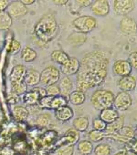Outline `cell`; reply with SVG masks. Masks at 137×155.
<instances>
[{
    "mask_svg": "<svg viewBox=\"0 0 137 155\" xmlns=\"http://www.w3.org/2000/svg\"><path fill=\"white\" fill-rule=\"evenodd\" d=\"M109 64V57L105 51H94L86 54L80 61L77 90L85 93L101 85L107 75Z\"/></svg>",
    "mask_w": 137,
    "mask_h": 155,
    "instance_id": "6da1fadb",
    "label": "cell"
},
{
    "mask_svg": "<svg viewBox=\"0 0 137 155\" xmlns=\"http://www.w3.org/2000/svg\"><path fill=\"white\" fill-rule=\"evenodd\" d=\"M58 25L55 16L48 13L37 22L34 28V34L41 43L47 44L55 38L58 32Z\"/></svg>",
    "mask_w": 137,
    "mask_h": 155,
    "instance_id": "7a4b0ae2",
    "label": "cell"
},
{
    "mask_svg": "<svg viewBox=\"0 0 137 155\" xmlns=\"http://www.w3.org/2000/svg\"><path fill=\"white\" fill-rule=\"evenodd\" d=\"M114 99V94L110 91L98 90L93 93L91 101L95 109L101 111L113 106Z\"/></svg>",
    "mask_w": 137,
    "mask_h": 155,
    "instance_id": "3957f363",
    "label": "cell"
},
{
    "mask_svg": "<svg viewBox=\"0 0 137 155\" xmlns=\"http://www.w3.org/2000/svg\"><path fill=\"white\" fill-rule=\"evenodd\" d=\"M72 25L80 32L87 34L96 27V20L89 16H82L74 19Z\"/></svg>",
    "mask_w": 137,
    "mask_h": 155,
    "instance_id": "277c9868",
    "label": "cell"
},
{
    "mask_svg": "<svg viewBox=\"0 0 137 155\" xmlns=\"http://www.w3.org/2000/svg\"><path fill=\"white\" fill-rule=\"evenodd\" d=\"M60 72L53 66L45 68L40 73V82L46 86L55 85L60 80Z\"/></svg>",
    "mask_w": 137,
    "mask_h": 155,
    "instance_id": "5b68a950",
    "label": "cell"
},
{
    "mask_svg": "<svg viewBox=\"0 0 137 155\" xmlns=\"http://www.w3.org/2000/svg\"><path fill=\"white\" fill-rule=\"evenodd\" d=\"M135 3L133 0H115L114 1L113 10L116 15L125 16L134 10Z\"/></svg>",
    "mask_w": 137,
    "mask_h": 155,
    "instance_id": "8992f818",
    "label": "cell"
},
{
    "mask_svg": "<svg viewBox=\"0 0 137 155\" xmlns=\"http://www.w3.org/2000/svg\"><path fill=\"white\" fill-rule=\"evenodd\" d=\"M132 104V99L128 92H121L118 93L114 99L113 106L116 110L125 111Z\"/></svg>",
    "mask_w": 137,
    "mask_h": 155,
    "instance_id": "52a82bcc",
    "label": "cell"
},
{
    "mask_svg": "<svg viewBox=\"0 0 137 155\" xmlns=\"http://www.w3.org/2000/svg\"><path fill=\"white\" fill-rule=\"evenodd\" d=\"M7 9L8 13L12 18L22 17L27 14L28 12L26 6L21 1H13L10 2Z\"/></svg>",
    "mask_w": 137,
    "mask_h": 155,
    "instance_id": "ba28073f",
    "label": "cell"
},
{
    "mask_svg": "<svg viewBox=\"0 0 137 155\" xmlns=\"http://www.w3.org/2000/svg\"><path fill=\"white\" fill-rule=\"evenodd\" d=\"M91 9L94 15L99 16H106L110 12V5L107 0H96L93 1Z\"/></svg>",
    "mask_w": 137,
    "mask_h": 155,
    "instance_id": "9c48e42d",
    "label": "cell"
},
{
    "mask_svg": "<svg viewBox=\"0 0 137 155\" xmlns=\"http://www.w3.org/2000/svg\"><path fill=\"white\" fill-rule=\"evenodd\" d=\"M132 68L128 61L118 60L116 61L113 66V71L115 75L124 77L130 75Z\"/></svg>",
    "mask_w": 137,
    "mask_h": 155,
    "instance_id": "30bf717a",
    "label": "cell"
},
{
    "mask_svg": "<svg viewBox=\"0 0 137 155\" xmlns=\"http://www.w3.org/2000/svg\"><path fill=\"white\" fill-rule=\"evenodd\" d=\"M120 29L123 34L128 36L137 34V23L133 18L125 17L121 20Z\"/></svg>",
    "mask_w": 137,
    "mask_h": 155,
    "instance_id": "8fae6325",
    "label": "cell"
},
{
    "mask_svg": "<svg viewBox=\"0 0 137 155\" xmlns=\"http://www.w3.org/2000/svg\"><path fill=\"white\" fill-rule=\"evenodd\" d=\"M79 68V61L75 57H70L67 63L61 66V70L64 74L67 77L77 74Z\"/></svg>",
    "mask_w": 137,
    "mask_h": 155,
    "instance_id": "7c38bea8",
    "label": "cell"
},
{
    "mask_svg": "<svg viewBox=\"0 0 137 155\" xmlns=\"http://www.w3.org/2000/svg\"><path fill=\"white\" fill-rule=\"evenodd\" d=\"M26 70V68L22 65H17L14 66L10 75L11 85L24 81Z\"/></svg>",
    "mask_w": 137,
    "mask_h": 155,
    "instance_id": "4fadbf2b",
    "label": "cell"
},
{
    "mask_svg": "<svg viewBox=\"0 0 137 155\" xmlns=\"http://www.w3.org/2000/svg\"><path fill=\"white\" fill-rule=\"evenodd\" d=\"M136 85V79L135 77L131 75L122 77L118 82L119 88L123 92L132 91L135 88Z\"/></svg>",
    "mask_w": 137,
    "mask_h": 155,
    "instance_id": "5bb4252c",
    "label": "cell"
},
{
    "mask_svg": "<svg viewBox=\"0 0 137 155\" xmlns=\"http://www.w3.org/2000/svg\"><path fill=\"white\" fill-rule=\"evenodd\" d=\"M119 117L117 110L111 107L101 110L99 118L108 124L113 123Z\"/></svg>",
    "mask_w": 137,
    "mask_h": 155,
    "instance_id": "9a60e30c",
    "label": "cell"
},
{
    "mask_svg": "<svg viewBox=\"0 0 137 155\" xmlns=\"http://www.w3.org/2000/svg\"><path fill=\"white\" fill-rule=\"evenodd\" d=\"M55 116L58 120L66 122L70 120L73 116V111L70 107L66 105L56 109Z\"/></svg>",
    "mask_w": 137,
    "mask_h": 155,
    "instance_id": "2e32d148",
    "label": "cell"
},
{
    "mask_svg": "<svg viewBox=\"0 0 137 155\" xmlns=\"http://www.w3.org/2000/svg\"><path fill=\"white\" fill-rule=\"evenodd\" d=\"M24 82L27 86H34L38 85L40 82V73L34 69L27 70Z\"/></svg>",
    "mask_w": 137,
    "mask_h": 155,
    "instance_id": "e0dca14e",
    "label": "cell"
},
{
    "mask_svg": "<svg viewBox=\"0 0 137 155\" xmlns=\"http://www.w3.org/2000/svg\"><path fill=\"white\" fill-rule=\"evenodd\" d=\"M124 124V117L123 116H120L118 119L113 123L108 124L104 133L106 135H109L114 134L117 133L123 128Z\"/></svg>",
    "mask_w": 137,
    "mask_h": 155,
    "instance_id": "ac0fdd59",
    "label": "cell"
},
{
    "mask_svg": "<svg viewBox=\"0 0 137 155\" xmlns=\"http://www.w3.org/2000/svg\"><path fill=\"white\" fill-rule=\"evenodd\" d=\"M42 98L39 91V87H35L31 92L25 93L23 97L25 103L30 105H33L38 103L39 101Z\"/></svg>",
    "mask_w": 137,
    "mask_h": 155,
    "instance_id": "d6986e66",
    "label": "cell"
},
{
    "mask_svg": "<svg viewBox=\"0 0 137 155\" xmlns=\"http://www.w3.org/2000/svg\"><path fill=\"white\" fill-rule=\"evenodd\" d=\"M72 81L67 76L63 78L58 85L60 90L61 95L65 97L67 99V97L69 98V95L71 93V91L72 89Z\"/></svg>",
    "mask_w": 137,
    "mask_h": 155,
    "instance_id": "ffe728a7",
    "label": "cell"
},
{
    "mask_svg": "<svg viewBox=\"0 0 137 155\" xmlns=\"http://www.w3.org/2000/svg\"><path fill=\"white\" fill-rule=\"evenodd\" d=\"M51 59L53 61L60 64L61 66L67 63L70 59V57L65 52L62 50H55L51 54Z\"/></svg>",
    "mask_w": 137,
    "mask_h": 155,
    "instance_id": "44dd1931",
    "label": "cell"
},
{
    "mask_svg": "<svg viewBox=\"0 0 137 155\" xmlns=\"http://www.w3.org/2000/svg\"><path fill=\"white\" fill-rule=\"evenodd\" d=\"M85 98L84 93L79 90H76L71 92L69 97V100L71 104L75 106L83 104L85 101Z\"/></svg>",
    "mask_w": 137,
    "mask_h": 155,
    "instance_id": "7402d4cb",
    "label": "cell"
},
{
    "mask_svg": "<svg viewBox=\"0 0 137 155\" xmlns=\"http://www.w3.org/2000/svg\"><path fill=\"white\" fill-rule=\"evenodd\" d=\"M72 124L76 130L83 132L87 130L89 126V119L85 116H80L74 119Z\"/></svg>",
    "mask_w": 137,
    "mask_h": 155,
    "instance_id": "603a6c76",
    "label": "cell"
},
{
    "mask_svg": "<svg viewBox=\"0 0 137 155\" xmlns=\"http://www.w3.org/2000/svg\"><path fill=\"white\" fill-rule=\"evenodd\" d=\"M12 24V17L10 16L7 12H0V30H8L11 27Z\"/></svg>",
    "mask_w": 137,
    "mask_h": 155,
    "instance_id": "cb8c5ba5",
    "label": "cell"
},
{
    "mask_svg": "<svg viewBox=\"0 0 137 155\" xmlns=\"http://www.w3.org/2000/svg\"><path fill=\"white\" fill-rule=\"evenodd\" d=\"M77 149L81 155H89L93 150V145L90 140H82L78 144Z\"/></svg>",
    "mask_w": 137,
    "mask_h": 155,
    "instance_id": "d4e9b609",
    "label": "cell"
},
{
    "mask_svg": "<svg viewBox=\"0 0 137 155\" xmlns=\"http://www.w3.org/2000/svg\"><path fill=\"white\" fill-rule=\"evenodd\" d=\"M13 114L17 121H23L26 120L29 116V112L24 107L16 106L13 109Z\"/></svg>",
    "mask_w": 137,
    "mask_h": 155,
    "instance_id": "484cf974",
    "label": "cell"
},
{
    "mask_svg": "<svg viewBox=\"0 0 137 155\" xmlns=\"http://www.w3.org/2000/svg\"><path fill=\"white\" fill-rule=\"evenodd\" d=\"M36 52L31 48L27 46L22 50L21 57L22 59L26 63L33 61L36 59Z\"/></svg>",
    "mask_w": 137,
    "mask_h": 155,
    "instance_id": "4316f807",
    "label": "cell"
},
{
    "mask_svg": "<svg viewBox=\"0 0 137 155\" xmlns=\"http://www.w3.org/2000/svg\"><path fill=\"white\" fill-rule=\"evenodd\" d=\"M22 48L21 44L19 41L15 39H12L10 40L9 43L7 44V50L8 53L11 54H16L20 51Z\"/></svg>",
    "mask_w": 137,
    "mask_h": 155,
    "instance_id": "83f0119b",
    "label": "cell"
},
{
    "mask_svg": "<svg viewBox=\"0 0 137 155\" xmlns=\"http://www.w3.org/2000/svg\"><path fill=\"white\" fill-rule=\"evenodd\" d=\"M67 100L65 97L62 95L54 97L51 100V109H57L61 107L67 105Z\"/></svg>",
    "mask_w": 137,
    "mask_h": 155,
    "instance_id": "f1b7e54d",
    "label": "cell"
},
{
    "mask_svg": "<svg viewBox=\"0 0 137 155\" xmlns=\"http://www.w3.org/2000/svg\"><path fill=\"white\" fill-rule=\"evenodd\" d=\"M106 134L104 131L92 130L89 133V138L91 142L98 143L104 140Z\"/></svg>",
    "mask_w": 137,
    "mask_h": 155,
    "instance_id": "f546056e",
    "label": "cell"
},
{
    "mask_svg": "<svg viewBox=\"0 0 137 155\" xmlns=\"http://www.w3.org/2000/svg\"><path fill=\"white\" fill-rule=\"evenodd\" d=\"M95 155H111V149L110 145L106 143H101L94 149Z\"/></svg>",
    "mask_w": 137,
    "mask_h": 155,
    "instance_id": "4dcf8cb0",
    "label": "cell"
},
{
    "mask_svg": "<svg viewBox=\"0 0 137 155\" xmlns=\"http://www.w3.org/2000/svg\"><path fill=\"white\" fill-rule=\"evenodd\" d=\"M79 136V131L75 129H70L67 133V140L70 145H72L78 141Z\"/></svg>",
    "mask_w": 137,
    "mask_h": 155,
    "instance_id": "1f68e13d",
    "label": "cell"
},
{
    "mask_svg": "<svg viewBox=\"0 0 137 155\" xmlns=\"http://www.w3.org/2000/svg\"><path fill=\"white\" fill-rule=\"evenodd\" d=\"M11 87L12 92L18 95L25 93L27 88V86L25 84V82H24V81L18 84H12L11 85Z\"/></svg>",
    "mask_w": 137,
    "mask_h": 155,
    "instance_id": "d6a6232c",
    "label": "cell"
},
{
    "mask_svg": "<svg viewBox=\"0 0 137 155\" xmlns=\"http://www.w3.org/2000/svg\"><path fill=\"white\" fill-rule=\"evenodd\" d=\"M107 126V124L100 118L95 119L93 121V127L94 130L104 131Z\"/></svg>",
    "mask_w": 137,
    "mask_h": 155,
    "instance_id": "836d02e7",
    "label": "cell"
},
{
    "mask_svg": "<svg viewBox=\"0 0 137 155\" xmlns=\"http://www.w3.org/2000/svg\"><path fill=\"white\" fill-rule=\"evenodd\" d=\"M54 97L47 95L42 97L38 102L39 106L42 108L51 109V100Z\"/></svg>",
    "mask_w": 137,
    "mask_h": 155,
    "instance_id": "e575fe53",
    "label": "cell"
},
{
    "mask_svg": "<svg viewBox=\"0 0 137 155\" xmlns=\"http://www.w3.org/2000/svg\"><path fill=\"white\" fill-rule=\"evenodd\" d=\"M46 90L47 95L49 96L56 97L60 95V90L58 86L57 85H53L48 86L46 88Z\"/></svg>",
    "mask_w": 137,
    "mask_h": 155,
    "instance_id": "d590c367",
    "label": "cell"
},
{
    "mask_svg": "<svg viewBox=\"0 0 137 155\" xmlns=\"http://www.w3.org/2000/svg\"><path fill=\"white\" fill-rule=\"evenodd\" d=\"M51 121V116L48 114H41L36 120L37 124L41 126H46Z\"/></svg>",
    "mask_w": 137,
    "mask_h": 155,
    "instance_id": "8d00e7d4",
    "label": "cell"
},
{
    "mask_svg": "<svg viewBox=\"0 0 137 155\" xmlns=\"http://www.w3.org/2000/svg\"><path fill=\"white\" fill-rule=\"evenodd\" d=\"M128 61L132 68L137 70V51H135L130 53Z\"/></svg>",
    "mask_w": 137,
    "mask_h": 155,
    "instance_id": "74e56055",
    "label": "cell"
},
{
    "mask_svg": "<svg viewBox=\"0 0 137 155\" xmlns=\"http://www.w3.org/2000/svg\"><path fill=\"white\" fill-rule=\"evenodd\" d=\"M76 2L77 3V5H78L80 7H86L88 6H91L93 1H90V0H86V1L77 0V1H76Z\"/></svg>",
    "mask_w": 137,
    "mask_h": 155,
    "instance_id": "f35d334b",
    "label": "cell"
},
{
    "mask_svg": "<svg viewBox=\"0 0 137 155\" xmlns=\"http://www.w3.org/2000/svg\"><path fill=\"white\" fill-rule=\"evenodd\" d=\"M10 2L7 0H0V12H4L7 9Z\"/></svg>",
    "mask_w": 137,
    "mask_h": 155,
    "instance_id": "ab89813d",
    "label": "cell"
},
{
    "mask_svg": "<svg viewBox=\"0 0 137 155\" xmlns=\"http://www.w3.org/2000/svg\"><path fill=\"white\" fill-rule=\"evenodd\" d=\"M18 95L15 94L14 92L11 93L9 95V102L12 103L13 104H14L16 102L18 101Z\"/></svg>",
    "mask_w": 137,
    "mask_h": 155,
    "instance_id": "60d3db41",
    "label": "cell"
},
{
    "mask_svg": "<svg viewBox=\"0 0 137 155\" xmlns=\"http://www.w3.org/2000/svg\"><path fill=\"white\" fill-rule=\"evenodd\" d=\"M68 2L69 1L67 0H56L53 1V2L56 5H60V6L65 5L67 4Z\"/></svg>",
    "mask_w": 137,
    "mask_h": 155,
    "instance_id": "b9f144b4",
    "label": "cell"
},
{
    "mask_svg": "<svg viewBox=\"0 0 137 155\" xmlns=\"http://www.w3.org/2000/svg\"><path fill=\"white\" fill-rule=\"evenodd\" d=\"M22 2L25 5H31L35 2L34 0H21Z\"/></svg>",
    "mask_w": 137,
    "mask_h": 155,
    "instance_id": "7bdbcfd3",
    "label": "cell"
},
{
    "mask_svg": "<svg viewBox=\"0 0 137 155\" xmlns=\"http://www.w3.org/2000/svg\"><path fill=\"white\" fill-rule=\"evenodd\" d=\"M115 155H128L126 151L125 150H121L115 154Z\"/></svg>",
    "mask_w": 137,
    "mask_h": 155,
    "instance_id": "ee69618b",
    "label": "cell"
},
{
    "mask_svg": "<svg viewBox=\"0 0 137 155\" xmlns=\"http://www.w3.org/2000/svg\"><path fill=\"white\" fill-rule=\"evenodd\" d=\"M133 149L135 150V152L137 153V142H136V143H135L133 145Z\"/></svg>",
    "mask_w": 137,
    "mask_h": 155,
    "instance_id": "f6af8a7d",
    "label": "cell"
},
{
    "mask_svg": "<svg viewBox=\"0 0 137 155\" xmlns=\"http://www.w3.org/2000/svg\"><path fill=\"white\" fill-rule=\"evenodd\" d=\"M2 121V114H1V113L0 112V122Z\"/></svg>",
    "mask_w": 137,
    "mask_h": 155,
    "instance_id": "bcb514c9",
    "label": "cell"
},
{
    "mask_svg": "<svg viewBox=\"0 0 137 155\" xmlns=\"http://www.w3.org/2000/svg\"><path fill=\"white\" fill-rule=\"evenodd\" d=\"M135 134H136V135H137V128H136V130H135Z\"/></svg>",
    "mask_w": 137,
    "mask_h": 155,
    "instance_id": "7dc6e473",
    "label": "cell"
}]
</instances>
